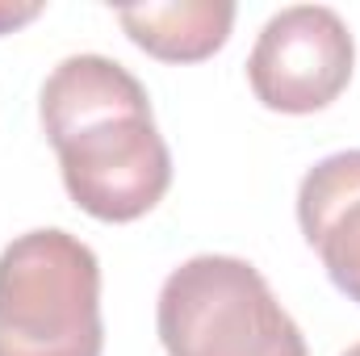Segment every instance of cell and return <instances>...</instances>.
Wrapping results in <instances>:
<instances>
[{"instance_id": "1", "label": "cell", "mask_w": 360, "mask_h": 356, "mask_svg": "<svg viewBox=\"0 0 360 356\" xmlns=\"http://www.w3.org/2000/svg\"><path fill=\"white\" fill-rule=\"evenodd\" d=\"M101 265L89 243L46 227L0 252V356H101Z\"/></svg>"}, {"instance_id": "2", "label": "cell", "mask_w": 360, "mask_h": 356, "mask_svg": "<svg viewBox=\"0 0 360 356\" xmlns=\"http://www.w3.org/2000/svg\"><path fill=\"white\" fill-rule=\"evenodd\" d=\"M155 327L168 356H306V336L239 256H193L164 281Z\"/></svg>"}, {"instance_id": "3", "label": "cell", "mask_w": 360, "mask_h": 356, "mask_svg": "<svg viewBox=\"0 0 360 356\" xmlns=\"http://www.w3.org/2000/svg\"><path fill=\"white\" fill-rule=\"evenodd\" d=\"M68 197L96 222H134L172 184V155L151 113H113L80 126L59 147Z\"/></svg>"}, {"instance_id": "4", "label": "cell", "mask_w": 360, "mask_h": 356, "mask_svg": "<svg viewBox=\"0 0 360 356\" xmlns=\"http://www.w3.org/2000/svg\"><path fill=\"white\" fill-rule=\"evenodd\" d=\"M356 42L344 17L327 4H293L260 30L248 80L260 105L276 113L327 109L352 80Z\"/></svg>"}, {"instance_id": "5", "label": "cell", "mask_w": 360, "mask_h": 356, "mask_svg": "<svg viewBox=\"0 0 360 356\" xmlns=\"http://www.w3.org/2000/svg\"><path fill=\"white\" fill-rule=\"evenodd\" d=\"M297 222L335 289L360 302V151L327 155L306 172L297 189Z\"/></svg>"}, {"instance_id": "6", "label": "cell", "mask_w": 360, "mask_h": 356, "mask_svg": "<svg viewBox=\"0 0 360 356\" xmlns=\"http://www.w3.org/2000/svg\"><path fill=\"white\" fill-rule=\"evenodd\" d=\"M38 113H42L46 139L59 147L68 134H76L80 126H92L101 117L151 113V96L122 63L105 55H72L46 76Z\"/></svg>"}, {"instance_id": "7", "label": "cell", "mask_w": 360, "mask_h": 356, "mask_svg": "<svg viewBox=\"0 0 360 356\" xmlns=\"http://www.w3.org/2000/svg\"><path fill=\"white\" fill-rule=\"evenodd\" d=\"M122 30L134 46L164 63H201L226 46L235 25L231 0H172V4H134L117 8Z\"/></svg>"}, {"instance_id": "8", "label": "cell", "mask_w": 360, "mask_h": 356, "mask_svg": "<svg viewBox=\"0 0 360 356\" xmlns=\"http://www.w3.org/2000/svg\"><path fill=\"white\" fill-rule=\"evenodd\" d=\"M42 13V4H0V34H13L17 25H25V21H34Z\"/></svg>"}, {"instance_id": "9", "label": "cell", "mask_w": 360, "mask_h": 356, "mask_svg": "<svg viewBox=\"0 0 360 356\" xmlns=\"http://www.w3.org/2000/svg\"><path fill=\"white\" fill-rule=\"evenodd\" d=\"M344 356H360V344H352V348H348V352H344Z\"/></svg>"}]
</instances>
